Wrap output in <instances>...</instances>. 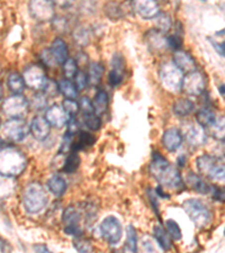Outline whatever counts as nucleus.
<instances>
[{"label": "nucleus", "mask_w": 225, "mask_h": 253, "mask_svg": "<svg viewBox=\"0 0 225 253\" xmlns=\"http://www.w3.org/2000/svg\"><path fill=\"white\" fill-rule=\"evenodd\" d=\"M149 170L162 188L177 190L185 187L179 171L159 152H153Z\"/></svg>", "instance_id": "obj_1"}, {"label": "nucleus", "mask_w": 225, "mask_h": 253, "mask_svg": "<svg viewBox=\"0 0 225 253\" xmlns=\"http://www.w3.org/2000/svg\"><path fill=\"white\" fill-rule=\"evenodd\" d=\"M27 159L22 151L14 146H6L0 150V174L16 178L25 171Z\"/></svg>", "instance_id": "obj_2"}, {"label": "nucleus", "mask_w": 225, "mask_h": 253, "mask_svg": "<svg viewBox=\"0 0 225 253\" xmlns=\"http://www.w3.org/2000/svg\"><path fill=\"white\" fill-rule=\"evenodd\" d=\"M48 196L40 182H31L23 194V205L27 213L38 214L47 205Z\"/></svg>", "instance_id": "obj_3"}, {"label": "nucleus", "mask_w": 225, "mask_h": 253, "mask_svg": "<svg viewBox=\"0 0 225 253\" xmlns=\"http://www.w3.org/2000/svg\"><path fill=\"white\" fill-rule=\"evenodd\" d=\"M196 166L200 174L214 181H224L225 166L222 159L211 154H203L197 158Z\"/></svg>", "instance_id": "obj_4"}, {"label": "nucleus", "mask_w": 225, "mask_h": 253, "mask_svg": "<svg viewBox=\"0 0 225 253\" xmlns=\"http://www.w3.org/2000/svg\"><path fill=\"white\" fill-rule=\"evenodd\" d=\"M182 208L196 227L204 228L210 225L212 221L211 210L202 201L196 198L187 199L182 203Z\"/></svg>", "instance_id": "obj_5"}, {"label": "nucleus", "mask_w": 225, "mask_h": 253, "mask_svg": "<svg viewBox=\"0 0 225 253\" xmlns=\"http://www.w3.org/2000/svg\"><path fill=\"white\" fill-rule=\"evenodd\" d=\"M30 133V126L22 118H10L0 126V135L2 140L10 143L22 142Z\"/></svg>", "instance_id": "obj_6"}, {"label": "nucleus", "mask_w": 225, "mask_h": 253, "mask_svg": "<svg viewBox=\"0 0 225 253\" xmlns=\"http://www.w3.org/2000/svg\"><path fill=\"white\" fill-rule=\"evenodd\" d=\"M69 48L63 40L56 39L52 43L50 48H46L41 53V60L47 67L53 68L59 64H63L68 59Z\"/></svg>", "instance_id": "obj_7"}, {"label": "nucleus", "mask_w": 225, "mask_h": 253, "mask_svg": "<svg viewBox=\"0 0 225 253\" xmlns=\"http://www.w3.org/2000/svg\"><path fill=\"white\" fill-rule=\"evenodd\" d=\"M160 78L165 89L171 93L181 91L183 72L175 63H165L160 69Z\"/></svg>", "instance_id": "obj_8"}, {"label": "nucleus", "mask_w": 225, "mask_h": 253, "mask_svg": "<svg viewBox=\"0 0 225 253\" xmlns=\"http://www.w3.org/2000/svg\"><path fill=\"white\" fill-rule=\"evenodd\" d=\"M2 113L10 118H22L27 114L30 104L22 93L8 97L2 103Z\"/></svg>", "instance_id": "obj_9"}, {"label": "nucleus", "mask_w": 225, "mask_h": 253, "mask_svg": "<svg viewBox=\"0 0 225 253\" xmlns=\"http://www.w3.org/2000/svg\"><path fill=\"white\" fill-rule=\"evenodd\" d=\"M100 233L108 244L115 246L120 242L123 234V227L120 219L115 216H107L100 225Z\"/></svg>", "instance_id": "obj_10"}, {"label": "nucleus", "mask_w": 225, "mask_h": 253, "mask_svg": "<svg viewBox=\"0 0 225 253\" xmlns=\"http://www.w3.org/2000/svg\"><path fill=\"white\" fill-rule=\"evenodd\" d=\"M30 13L41 23L50 22L55 16L54 3L52 0H30Z\"/></svg>", "instance_id": "obj_11"}, {"label": "nucleus", "mask_w": 225, "mask_h": 253, "mask_svg": "<svg viewBox=\"0 0 225 253\" xmlns=\"http://www.w3.org/2000/svg\"><path fill=\"white\" fill-rule=\"evenodd\" d=\"M205 78H204V76L200 72L195 70L193 72L186 73V76H183L181 90L188 93L189 96H200L205 91Z\"/></svg>", "instance_id": "obj_12"}, {"label": "nucleus", "mask_w": 225, "mask_h": 253, "mask_svg": "<svg viewBox=\"0 0 225 253\" xmlns=\"http://www.w3.org/2000/svg\"><path fill=\"white\" fill-rule=\"evenodd\" d=\"M24 83L28 88L33 90H42L45 81H46V75L44 69L39 64H32L27 67L23 72Z\"/></svg>", "instance_id": "obj_13"}, {"label": "nucleus", "mask_w": 225, "mask_h": 253, "mask_svg": "<svg viewBox=\"0 0 225 253\" xmlns=\"http://www.w3.org/2000/svg\"><path fill=\"white\" fill-rule=\"evenodd\" d=\"M133 9L143 19H153L160 13L158 0H133Z\"/></svg>", "instance_id": "obj_14"}, {"label": "nucleus", "mask_w": 225, "mask_h": 253, "mask_svg": "<svg viewBox=\"0 0 225 253\" xmlns=\"http://www.w3.org/2000/svg\"><path fill=\"white\" fill-rule=\"evenodd\" d=\"M69 114L64 111V108L60 105H53L50 108H47L45 113V120L51 126H54L56 128H61L68 124Z\"/></svg>", "instance_id": "obj_15"}, {"label": "nucleus", "mask_w": 225, "mask_h": 253, "mask_svg": "<svg viewBox=\"0 0 225 253\" xmlns=\"http://www.w3.org/2000/svg\"><path fill=\"white\" fill-rule=\"evenodd\" d=\"M185 137L186 141L194 148H199V146L205 144L207 141L205 128L198 123H191L188 126L185 132Z\"/></svg>", "instance_id": "obj_16"}, {"label": "nucleus", "mask_w": 225, "mask_h": 253, "mask_svg": "<svg viewBox=\"0 0 225 253\" xmlns=\"http://www.w3.org/2000/svg\"><path fill=\"white\" fill-rule=\"evenodd\" d=\"M125 75V62L121 54H115L112 59V69H110L108 81L112 87H117L123 83Z\"/></svg>", "instance_id": "obj_17"}, {"label": "nucleus", "mask_w": 225, "mask_h": 253, "mask_svg": "<svg viewBox=\"0 0 225 253\" xmlns=\"http://www.w3.org/2000/svg\"><path fill=\"white\" fill-rule=\"evenodd\" d=\"M30 132L33 137L38 141H45L51 133V125L47 123L45 117L36 116L33 118L30 125Z\"/></svg>", "instance_id": "obj_18"}, {"label": "nucleus", "mask_w": 225, "mask_h": 253, "mask_svg": "<svg viewBox=\"0 0 225 253\" xmlns=\"http://www.w3.org/2000/svg\"><path fill=\"white\" fill-rule=\"evenodd\" d=\"M182 133L178 128H169L163 133L162 144L169 152H176L182 144Z\"/></svg>", "instance_id": "obj_19"}, {"label": "nucleus", "mask_w": 225, "mask_h": 253, "mask_svg": "<svg viewBox=\"0 0 225 253\" xmlns=\"http://www.w3.org/2000/svg\"><path fill=\"white\" fill-rule=\"evenodd\" d=\"M174 63L179 70L189 73L196 70V62L193 56L185 51H176L174 54Z\"/></svg>", "instance_id": "obj_20"}, {"label": "nucleus", "mask_w": 225, "mask_h": 253, "mask_svg": "<svg viewBox=\"0 0 225 253\" xmlns=\"http://www.w3.org/2000/svg\"><path fill=\"white\" fill-rule=\"evenodd\" d=\"M95 143V137L88 132L85 130H79L75 136L71 143V150L73 152H79L81 150H85L91 146Z\"/></svg>", "instance_id": "obj_21"}, {"label": "nucleus", "mask_w": 225, "mask_h": 253, "mask_svg": "<svg viewBox=\"0 0 225 253\" xmlns=\"http://www.w3.org/2000/svg\"><path fill=\"white\" fill-rule=\"evenodd\" d=\"M187 185L190 187L191 189L195 190L196 193L202 194V195H207L210 193L211 186L204 180V179L200 177V175L196 173H189L187 175Z\"/></svg>", "instance_id": "obj_22"}, {"label": "nucleus", "mask_w": 225, "mask_h": 253, "mask_svg": "<svg viewBox=\"0 0 225 253\" xmlns=\"http://www.w3.org/2000/svg\"><path fill=\"white\" fill-rule=\"evenodd\" d=\"M81 213L79 210L76 207L69 206L65 208L62 214V221L64 224V227H81L80 221H81Z\"/></svg>", "instance_id": "obj_23"}, {"label": "nucleus", "mask_w": 225, "mask_h": 253, "mask_svg": "<svg viewBox=\"0 0 225 253\" xmlns=\"http://www.w3.org/2000/svg\"><path fill=\"white\" fill-rule=\"evenodd\" d=\"M194 109L195 104L189 99H185V98H180V99L176 100L173 105L174 113L179 117L188 116L194 112Z\"/></svg>", "instance_id": "obj_24"}, {"label": "nucleus", "mask_w": 225, "mask_h": 253, "mask_svg": "<svg viewBox=\"0 0 225 253\" xmlns=\"http://www.w3.org/2000/svg\"><path fill=\"white\" fill-rule=\"evenodd\" d=\"M47 188L53 195L56 196V197H60L67 190V182H65L62 177H60L58 174L52 175L47 180Z\"/></svg>", "instance_id": "obj_25"}, {"label": "nucleus", "mask_w": 225, "mask_h": 253, "mask_svg": "<svg viewBox=\"0 0 225 253\" xmlns=\"http://www.w3.org/2000/svg\"><path fill=\"white\" fill-rule=\"evenodd\" d=\"M91 103L93 106V109H95V113L97 115L100 116L101 114H104L108 108L109 100H108L107 92L101 90V89L100 90H98L95 98H93V101H91Z\"/></svg>", "instance_id": "obj_26"}, {"label": "nucleus", "mask_w": 225, "mask_h": 253, "mask_svg": "<svg viewBox=\"0 0 225 253\" xmlns=\"http://www.w3.org/2000/svg\"><path fill=\"white\" fill-rule=\"evenodd\" d=\"M153 234L155 241H157L159 247H160L163 251L169 250L171 248V238L168 234L166 228H163L161 225H157L153 230Z\"/></svg>", "instance_id": "obj_27"}, {"label": "nucleus", "mask_w": 225, "mask_h": 253, "mask_svg": "<svg viewBox=\"0 0 225 253\" xmlns=\"http://www.w3.org/2000/svg\"><path fill=\"white\" fill-rule=\"evenodd\" d=\"M7 84L9 90L14 93V95H19L22 93L24 88H25V83H24L23 77L19 75L18 72L10 73L7 79Z\"/></svg>", "instance_id": "obj_28"}, {"label": "nucleus", "mask_w": 225, "mask_h": 253, "mask_svg": "<svg viewBox=\"0 0 225 253\" xmlns=\"http://www.w3.org/2000/svg\"><path fill=\"white\" fill-rule=\"evenodd\" d=\"M148 44L155 51H161L167 47V38H163V33L159 31H150L148 34Z\"/></svg>", "instance_id": "obj_29"}, {"label": "nucleus", "mask_w": 225, "mask_h": 253, "mask_svg": "<svg viewBox=\"0 0 225 253\" xmlns=\"http://www.w3.org/2000/svg\"><path fill=\"white\" fill-rule=\"evenodd\" d=\"M104 73V65L100 63H91L89 65L88 84L91 85H98L100 84Z\"/></svg>", "instance_id": "obj_30"}, {"label": "nucleus", "mask_w": 225, "mask_h": 253, "mask_svg": "<svg viewBox=\"0 0 225 253\" xmlns=\"http://www.w3.org/2000/svg\"><path fill=\"white\" fill-rule=\"evenodd\" d=\"M59 84V91L62 93L65 98H71L76 99L78 97V88L75 83H72L70 79H63Z\"/></svg>", "instance_id": "obj_31"}, {"label": "nucleus", "mask_w": 225, "mask_h": 253, "mask_svg": "<svg viewBox=\"0 0 225 253\" xmlns=\"http://www.w3.org/2000/svg\"><path fill=\"white\" fill-rule=\"evenodd\" d=\"M80 157L78 152H73V151H70V153H69V156L65 159V161L63 163V167H62V171L65 173H73L76 172L79 168L80 166Z\"/></svg>", "instance_id": "obj_32"}, {"label": "nucleus", "mask_w": 225, "mask_h": 253, "mask_svg": "<svg viewBox=\"0 0 225 253\" xmlns=\"http://www.w3.org/2000/svg\"><path fill=\"white\" fill-rule=\"evenodd\" d=\"M14 178L0 174V198H7L15 191Z\"/></svg>", "instance_id": "obj_33"}, {"label": "nucleus", "mask_w": 225, "mask_h": 253, "mask_svg": "<svg viewBox=\"0 0 225 253\" xmlns=\"http://www.w3.org/2000/svg\"><path fill=\"white\" fill-rule=\"evenodd\" d=\"M215 114L214 112L212 111L210 108H202L200 111L197 113V115H196V120H197V123L203 126L204 128L205 127H210L212 125L213 122L215 121Z\"/></svg>", "instance_id": "obj_34"}, {"label": "nucleus", "mask_w": 225, "mask_h": 253, "mask_svg": "<svg viewBox=\"0 0 225 253\" xmlns=\"http://www.w3.org/2000/svg\"><path fill=\"white\" fill-rule=\"evenodd\" d=\"M211 134L213 137H215L219 141H224V134H225V127H224V117L219 116L215 118V121L213 122L212 125L210 126Z\"/></svg>", "instance_id": "obj_35"}, {"label": "nucleus", "mask_w": 225, "mask_h": 253, "mask_svg": "<svg viewBox=\"0 0 225 253\" xmlns=\"http://www.w3.org/2000/svg\"><path fill=\"white\" fill-rule=\"evenodd\" d=\"M128 231V238H126L125 251L128 252H136L137 251V233L133 225H130L126 228Z\"/></svg>", "instance_id": "obj_36"}, {"label": "nucleus", "mask_w": 225, "mask_h": 253, "mask_svg": "<svg viewBox=\"0 0 225 253\" xmlns=\"http://www.w3.org/2000/svg\"><path fill=\"white\" fill-rule=\"evenodd\" d=\"M84 123L90 130H98L101 126L100 116L97 115L95 112L84 114Z\"/></svg>", "instance_id": "obj_37"}, {"label": "nucleus", "mask_w": 225, "mask_h": 253, "mask_svg": "<svg viewBox=\"0 0 225 253\" xmlns=\"http://www.w3.org/2000/svg\"><path fill=\"white\" fill-rule=\"evenodd\" d=\"M166 231L168 232V234L173 240L175 241H179L181 239V228L178 225V223L174 221V219H168L166 222Z\"/></svg>", "instance_id": "obj_38"}, {"label": "nucleus", "mask_w": 225, "mask_h": 253, "mask_svg": "<svg viewBox=\"0 0 225 253\" xmlns=\"http://www.w3.org/2000/svg\"><path fill=\"white\" fill-rule=\"evenodd\" d=\"M154 18H155V25H157L159 32L166 33L170 30L171 19L169 17V15L159 13Z\"/></svg>", "instance_id": "obj_39"}, {"label": "nucleus", "mask_w": 225, "mask_h": 253, "mask_svg": "<svg viewBox=\"0 0 225 253\" xmlns=\"http://www.w3.org/2000/svg\"><path fill=\"white\" fill-rule=\"evenodd\" d=\"M63 65V72L67 79L75 78L78 72V64L73 59H67V61L62 64Z\"/></svg>", "instance_id": "obj_40"}, {"label": "nucleus", "mask_w": 225, "mask_h": 253, "mask_svg": "<svg viewBox=\"0 0 225 253\" xmlns=\"http://www.w3.org/2000/svg\"><path fill=\"white\" fill-rule=\"evenodd\" d=\"M73 39H75L76 43L79 44L80 46H87L90 41V34L86 28H78L76 30L75 34H73Z\"/></svg>", "instance_id": "obj_41"}, {"label": "nucleus", "mask_w": 225, "mask_h": 253, "mask_svg": "<svg viewBox=\"0 0 225 253\" xmlns=\"http://www.w3.org/2000/svg\"><path fill=\"white\" fill-rule=\"evenodd\" d=\"M62 107L64 108V111L69 114L70 117L77 116V114L80 111L79 103L75 99H71V98H67V99L63 100Z\"/></svg>", "instance_id": "obj_42"}, {"label": "nucleus", "mask_w": 225, "mask_h": 253, "mask_svg": "<svg viewBox=\"0 0 225 253\" xmlns=\"http://www.w3.org/2000/svg\"><path fill=\"white\" fill-rule=\"evenodd\" d=\"M42 90L44 91V95H46L48 97H54L60 92L59 84L53 79H46Z\"/></svg>", "instance_id": "obj_43"}, {"label": "nucleus", "mask_w": 225, "mask_h": 253, "mask_svg": "<svg viewBox=\"0 0 225 253\" xmlns=\"http://www.w3.org/2000/svg\"><path fill=\"white\" fill-rule=\"evenodd\" d=\"M46 98L43 95V93H36V95L33 96L31 106L35 111H42L45 107H46Z\"/></svg>", "instance_id": "obj_44"}, {"label": "nucleus", "mask_w": 225, "mask_h": 253, "mask_svg": "<svg viewBox=\"0 0 225 253\" xmlns=\"http://www.w3.org/2000/svg\"><path fill=\"white\" fill-rule=\"evenodd\" d=\"M76 79V85L78 88V90H83L88 85V76L86 75L84 71H78L77 75L75 77Z\"/></svg>", "instance_id": "obj_45"}, {"label": "nucleus", "mask_w": 225, "mask_h": 253, "mask_svg": "<svg viewBox=\"0 0 225 253\" xmlns=\"http://www.w3.org/2000/svg\"><path fill=\"white\" fill-rule=\"evenodd\" d=\"M75 248L79 252H91L92 247L88 240H81V238H76Z\"/></svg>", "instance_id": "obj_46"}, {"label": "nucleus", "mask_w": 225, "mask_h": 253, "mask_svg": "<svg viewBox=\"0 0 225 253\" xmlns=\"http://www.w3.org/2000/svg\"><path fill=\"white\" fill-rule=\"evenodd\" d=\"M79 107H80V111L83 112V115H84V114H89V113L95 112L91 100H90L89 98H87V97L81 98L80 101H79Z\"/></svg>", "instance_id": "obj_47"}, {"label": "nucleus", "mask_w": 225, "mask_h": 253, "mask_svg": "<svg viewBox=\"0 0 225 253\" xmlns=\"http://www.w3.org/2000/svg\"><path fill=\"white\" fill-rule=\"evenodd\" d=\"M181 44H182V41L178 35H170L167 38V45L171 48H174L176 51H178L179 48L181 47Z\"/></svg>", "instance_id": "obj_48"}, {"label": "nucleus", "mask_w": 225, "mask_h": 253, "mask_svg": "<svg viewBox=\"0 0 225 253\" xmlns=\"http://www.w3.org/2000/svg\"><path fill=\"white\" fill-rule=\"evenodd\" d=\"M210 193H212V197L218 202H224V190L220 187H216L214 185L211 186Z\"/></svg>", "instance_id": "obj_49"}, {"label": "nucleus", "mask_w": 225, "mask_h": 253, "mask_svg": "<svg viewBox=\"0 0 225 253\" xmlns=\"http://www.w3.org/2000/svg\"><path fill=\"white\" fill-rule=\"evenodd\" d=\"M148 194H149V201L151 202V204H152L154 211L159 215V203L157 201V196H155V194L152 193L151 190H148Z\"/></svg>", "instance_id": "obj_50"}, {"label": "nucleus", "mask_w": 225, "mask_h": 253, "mask_svg": "<svg viewBox=\"0 0 225 253\" xmlns=\"http://www.w3.org/2000/svg\"><path fill=\"white\" fill-rule=\"evenodd\" d=\"M52 2L61 8H69L73 5L75 0H52Z\"/></svg>", "instance_id": "obj_51"}, {"label": "nucleus", "mask_w": 225, "mask_h": 253, "mask_svg": "<svg viewBox=\"0 0 225 253\" xmlns=\"http://www.w3.org/2000/svg\"><path fill=\"white\" fill-rule=\"evenodd\" d=\"M210 42L213 45V47L216 50V52H218L221 56H224V44L223 43L220 44L218 42H215L214 40H210Z\"/></svg>", "instance_id": "obj_52"}, {"label": "nucleus", "mask_w": 225, "mask_h": 253, "mask_svg": "<svg viewBox=\"0 0 225 253\" xmlns=\"http://www.w3.org/2000/svg\"><path fill=\"white\" fill-rule=\"evenodd\" d=\"M155 195L158 196V197H161L163 199H169L170 198V195L165 193V190H163V188L161 186L157 187V189H155Z\"/></svg>", "instance_id": "obj_53"}, {"label": "nucleus", "mask_w": 225, "mask_h": 253, "mask_svg": "<svg viewBox=\"0 0 225 253\" xmlns=\"http://www.w3.org/2000/svg\"><path fill=\"white\" fill-rule=\"evenodd\" d=\"M34 249H35L36 252H41V251H43V252H50V251H48V249H47L46 247H45V246H35Z\"/></svg>", "instance_id": "obj_54"}, {"label": "nucleus", "mask_w": 225, "mask_h": 253, "mask_svg": "<svg viewBox=\"0 0 225 253\" xmlns=\"http://www.w3.org/2000/svg\"><path fill=\"white\" fill-rule=\"evenodd\" d=\"M220 93H221V95H222V97L224 98V84H222V85H221V87H220Z\"/></svg>", "instance_id": "obj_55"}, {"label": "nucleus", "mask_w": 225, "mask_h": 253, "mask_svg": "<svg viewBox=\"0 0 225 253\" xmlns=\"http://www.w3.org/2000/svg\"><path fill=\"white\" fill-rule=\"evenodd\" d=\"M202 1H205V0H202Z\"/></svg>", "instance_id": "obj_56"}, {"label": "nucleus", "mask_w": 225, "mask_h": 253, "mask_svg": "<svg viewBox=\"0 0 225 253\" xmlns=\"http://www.w3.org/2000/svg\"><path fill=\"white\" fill-rule=\"evenodd\" d=\"M0 95H1V92H0Z\"/></svg>", "instance_id": "obj_57"}]
</instances>
